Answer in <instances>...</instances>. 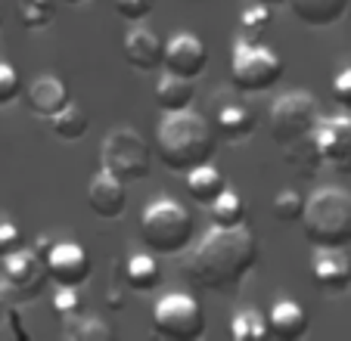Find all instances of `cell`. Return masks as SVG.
<instances>
[{
  "label": "cell",
  "mask_w": 351,
  "mask_h": 341,
  "mask_svg": "<svg viewBox=\"0 0 351 341\" xmlns=\"http://www.w3.org/2000/svg\"><path fill=\"white\" fill-rule=\"evenodd\" d=\"M50 127H53V134L60 140H81L87 134V127H90V121H87V112L78 103H66L50 118Z\"/></svg>",
  "instance_id": "24"
},
{
  "label": "cell",
  "mask_w": 351,
  "mask_h": 341,
  "mask_svg": "<svg viewBox=\"0 0 351 341\" xmlns=\"http://www.w3.org/2000/svg\"><path fill=\"white\" fill-rule=\"evenodd\" d=\"M243 28L245 31H267V28H271V22H274V13H271V7H267V3H258V7H249L243 13Z\"/></svg>",
  "instance_id": "33"
},
{
  "label": "cell",
  "mask_w": 351,
  "mask_h": 341,
  "mask_svg": "<svg viewBox=\"0 0 351 341\" xmlns=\"http://www.w3.org/2000/svg\"><path fill=\"white\" fill-rule=\"evenodd\" d=\"M286 66L283 56L274 53L265 44H249V40H237L230 53V84L243 93H265L277 87L283 78Z\"/></svg>",
  "instance_id": "6"
},
{
  "label": "cell",
  "mask_w": 351,
  "mask_h": 341,
  "mask_svg": "<svg viewBox=\"0 0 351 341\" xmlns=\"http://www.w3.org/2000/svg\"><path fill=\"white\" fill-rule=\"evenodd\" d=\"M140 236L156 255H184L196 236V220L178 199L159 196L140 214Z\"/></svg>",
  "instance_id": "4"
},
{
  "label": "cell",
  "mask_w": 351,
  "mask_h": 341,
  "mask_svg": "<svg viewBox=\"0 0 351 341\" xmlns=\"http://www.w3.org/2000/svg\"><path fill=\"white\" fill-rule=\"evenodd\" d=\"M311 276L324 292L339 295V292H345L351 286V257L342 249H317Z\"/></svg>",
  "instance_id": "15"
},
{
  "label": "cell",
  "mask_w": 351,
  "mask_h": 341,
  "mask_svg": "<svg viewBox=\"0 0 351 341\" xmlns=\"http://www.w3.org/2000/svg\"><path fill=\"white\" fill-rule=\"evenodd\" d=\"M271 211L280 223H295L298 217H302V211H305V199L298 196L295 190H280L277 196H274Z\"/></svg>",
  "instance_id": "29"
},
{
  "label": "cell",
  "mask_w": 351,
  "mask_h": 341,
  "mask_svg": "<svg viewBox=\"0 0 351 341\" xmlns=\"http://www.w3.org/2000/svg\"><path fill=\"white\" fill-rule=\"evenodd\" d=\"M261 3H267V7H274V3H277V7H280V3H286V0H261Z\"/></svg>",
  "instance_id": "39"
},
{
  "label": "cell",
  "mask_w": 351,
  "mask_h": 341,
  "mask_svg": "<svg viewBox=\"0 0 351 341\" xmlns=\"http://www.w3.org/2000/svg\"><path fill=\"white\" fill-rule=\"evenodd\" d=\"M87 205L97 217L115 220L128 208V184H121L119 177H112L109 170L99 168V174H93L90 186H87Z\"/></svg>",
  "instance_id": "13"
},
{
  "label": "cell",
  "mask_w": 351,
  "mask_h": 341,
  "mask_svg": "<svg viewBox=\"0 0 351 341\" xmlns=\"http://www.w3.org/2000/svg\"><path fill=\"white\" fill-rule=\"evenodd\" d=\"M156 158L174 174H186V170L199 168L215 158L218 149V134H215L212 121L202 118L199 112H165V118L156 127Z\"/></svg>",
  "instance_id": "2"
},
{
  "label": "cell",
  "mask_w": 351,
  "mask_h": 341,
  "mask_svg": "<svg viewBox=\"0 0 351 341\" xmlns=\"http://www.w3.org/2000/svg\"><path fill=\"white\" fill-rule=\"evenodd\" d=\"M16 10H19V19L28 31H40L53 22L56 0H16Z\"/></svg>",
  "instance_id": "28"
},
{
  "label": "cell",
  "mask_w": 351,
  "mask_h": 341,
  "mask_svg": "<svg viewBox=\"0 0 351 341\" xmlns=\"http://www.w3.org/2000/svg\"><path fill=\"white\" fill-rule=\"evenodd\" d=\"M215 134L224 140H230V143H239V140L252 137L255 127H258V118H255L252 109H245V105L239 103H227L218 109V115H215Z\"/></svg>",
  "instance_id": "18"
},
{
  "label": "cell",
  "mask_w": 351,
  "mask_h": 341,
  "mask_svg": "<svg viewBox=\"0 0 351 341\" xmlns=\"http://www.w3.org/2000/svg\"><path fill=\"white\" fill-rule=\"evenodd\" d=\"M62 338L66 341H112L115 329L109 326L103 316L78 314V316L62 323Z\"/></svg>",
  "instance_id": "23"
},
{
  "label": "cell",
  "mask_w": 351,
  "mask_h": 341,
  "mask_svg": "<svg viewBox=\"0 0 351 341\" xmlns=\"http://www.w3.org/2000/svg\"><path fill=\"white\" fill-rule=\"evenodd\" d=\"M44 264L47 273H50V282H56V286L81 289L90 279V255H87L84 245L69 242V239L50 245V251L44 255Z\"/></svg>",
  "instance_id": "11"
},
{
  "label": "cell",
  "mask_w": 351,
  "mask_h": 341,
  "mask_svg": "<svg viewBox=\"0 0 351 341\" xmlns=\"http://www.w3.org/2000/svg\"><path fill=\"white\" fill-rule=\"evenodd\" d=\"M332 99H336L345 112H351V66H345L342 72L332 78Z\"/></svg>",
  "instance_id": "35"
},
{
  "label": "cell",
  "mask_w": 351,
  "mask_h": 341,
  "mask_svg": "<svg viewBox=\"0 0 351 341\" xmlns=\"http://www.w3.org/2000/svg\"><path fill=\"white\" fill-rule=\"evenodd\" d=\"M10 286H3V282H0V316H7V310L13 307V304H10Z\"/></svg>",
  "instance_id": "38"
},
{
  "label": "cell",
  "mask_w": 351,
  "mask_h": 341,
  "mask_svg": "<svg viewBox=\"0 0 351 341\" xmlns=\"http://www.w3.org/2000/svg\"><path fill=\"white\" fill-rule=\"evenodd\" d=\"M308 326H311L308 310L298 301H292V298H280V301H274V307L267 310V329H271V335H277L280 341L305 338Z\"/></svg>",
  "instance_id": "16"
},
{
  "label": "cell",
  "mask_w": 351,
  "mask_h": 341,
  "mask_svg": "<svg viewBox=\"0 0 351 341\" xmlns=\"http://www.w3.org/2000/svg\"><path fill=\"white\" fill-rule=\"evenodd\" d=\"M320 158L336 164L339 170H351V115H330L320 118L311 131Z\"/></svg>",
  "instance_id": "12"
},
{
  "label": "cell",
  "mask_w": 351,
  "mask_h": 341,
  "mask_svg": "<svg viewBox=\"0 0 351 341\" xmlns=\"http://www.w3.org/2000/svg\"><path fill=\"white\" fill-rule=\"evenodd\" d=\"M224 177H221V170L212 168V162L199 164V168L186 170V192H190V199L196 205H212L215 199L221 196V190H224Z\"/></svg>",
  "instance_id": "21"
},
{
  "label": "cell",
  "mask_w": 351,
  "mask_h": 341,
  "mask_svg": "<svg viewBox=\"0 0 351 341\" xmlns=\"http://www.w3.org/2000/svg\"><path fill=\"white\" fill-rule=\"evenodd\" d=\"M292 7V13L311 28H326L332 22H339L348 10V0H286Z\"/></svg>",
  "instance_id": "20"
},
{
  "label": "cell",
  "mask_w": 351,
  "mask_h": 341,
  "mask_svg": "<svg viewBox=\"0 0 351 341\" xmlns=\"http://www.w3.org/2000/svg\"><path fill=\"white\" fill-rule=\"evenodd\" d=\"M230 335L233 341H265L271 335L267 329V316L255 307H245V310H237L230 320Z\"/></svg>",
  "instance_id": "25"
},
{
  "label": "cell",
  "mask_w": 351,
  "mask_h": 341,
  "mask_svg": "<svg viewBox=\"0 0 351 341\" xmlns=\"http://www.w3.org/2000/svg\"><path fill=\"white\" fill-rule=\"evenodd\" d=\"M125 282H128V289H134V292H153L162 282L159 261L153 255H146V251L131 255L125 264Z\"/></svg>",
  "instance_id": "22"
},
{
  "label": "cell",
  "mask_w": 351,
  "mask_h": 341,
  "mask_svg": "<svg viewBox=\"0 0 351 341\" xmlns=\"http://www.w3.org/2000/svg\"><path fill=\"white\" fill-rule=\"evenodd\" d=\"M56 289L60 292H53V314L60 316L62 323L84 310V298L78 295V289H72V286H56Z\"/></svg>",
  "instance_id": "30"
},
{
  "label": "cell",
  "mask_w": 351,
  "mask_h": 341,
  "mask_svg": "<svg viewBox=\"0 0 351 341\" xmlns=\"http://www.w3.org/2000/svg\"><path fill=\"white\" fill-rule=\"evenodd\" d=\"M258 264V239L239 227H212L184 255V276L193 289L202 292H237L243 279Z\"/></svg>",
  "instance_id": "1"
},
{
  "label": "cell",
  "mask_w": 351,
  "mask_h": 341,
  "mask_svg": "<svg viewBox=\"0 0 351 341\" xmlns=\"http://www.w3.org/2000/svg\"><path fill=\"white\" fill-rule=\"evenodd\" d=\"M66 3H72V7H78V3H84V0H66Z\"/></svg>",
  "instance_id": "40"
},
{
  "label": "cell",
  "mask_w": 351,
  "mask_h": 341,
  "mask_svg": "<svg viewBox=\"0 0 351 341\" xmlns=\"http://www.w3.org/2000/svg\"><path fill=\"white\" fill-rule=\"evenodd\" d=\"M193 97H196V87H193L190 78H180V75L165 72L159 81H156V105L162 112H184L193 105Z\"/></svg>",
  "instance_id": "19"
},
{
  "label": "cell",
  "mask_w": 351,
  "mask_h": 341,
  "mask_svg": "<svg viewBox=\"0 0 351 341\" xmlns=\"http://www.w3.org/2000/svg\"><path fill=\"white\" fill-rule=\"evenodd\" d=\"M320 121V105L308 90H289L271 105V137L280 146L298 137H308Z\"/></svg>",
  "instance_id": "8"
},
{
  "label": "cell",
  "mask_w": 351,
  "mask_h": 341,
  "mask_svg": "<svg viewBox=\"0 0 351 341\" xmlns=\"http://www.w3.org/2000/svg\"><path fill=\"white\" fill-rule=\"evenodd\" d=\"M99 168L109 170L121 184L146 180L153 170V146L146 143L134 127H115L99 146Z\"/></svg>",
  "instance_id": "5"
},
{
  "label": "cell",
  "mask_w": 351,
  "mask_h": 341,
  "mask_svg": "<svg viewBox=\"0 0 351 341\" xmlns=\"http://www.w3.org/2000/svg\"><path fill=\"white\" fill-rule=\"evenodd\" d=\"M3 279H7L13 298H19V301H34V298L47 289L50 273H47L44 257L25 245V249L3 257Z\"/></svg>",
  "instance_id": "9"
},
{
  "label": "cell",
  "mask_w": 351,
  "mask_h": 341,
  "mask_svg": "<svg viewBox=\"0 0 351 341\" xmlns=\"http://www.w3.org/2000/svg\"><path fill=\"white\" fill-rule=\"evenodd\" d=\"M106 304H109L112 310H121V307H125V295H121V289H109Z\"/></svg>",
  "instance_id": "37"
},
{
  "label": "cell",
  "mask_w": 351,
  "mask_h": 341,
  "mask_svg": "<svg viewBox=\"0 0 351 341\" xmlns=\"http://www.w3.org/2000/svg\"><path fill=\"white\" fill-rule=\"evenodd\" d=\"M153 7H156V0H115V10L131 22L146 19V16L153 13Z\"/></svg>",
  "instance_id": "34"
},
{
  "label": "cell",
  "mask_w": 351,
  "mask_h": 341,
  "mask_svg": "<svg viewBox=\"0 0 351 341\" xmlns=\"http://www.w3.org/2000/svg\"><path fill=\"white\" fill-rule=\"evenodd\" d=\"M22 93V78L10 62H0V105H10Z\"/></svg>",
  "instance_id": "32"
},
{
  "label": "cell",
  "mask_w": 351,
  "mask_h": 341,
  "mask_svg": "<svg viewBox=\"0 0 351 341\" xmlns=\"http://www.w3.org/2000/svg\"><path fill=\"white\" fill-rule=\"evenodd\" d=\"M0 25H3V19H0Z\"/></svg>",
  "instance_id": "41"
},
{
  "label": "cell",
  "mask_w": 351,
  "mask_h": 341,
  "mask_svg": "<svg viewBox=\"0 0 351 341\" xmlns=\"http://www.w3.org/2000/svg\"><path fill=\"white\" fill-rule=\"evenodd\" d=\"M125 60L131 68L137 72H153V68H162V53H165V40L153 31V28L134 25L125 31Z\"/></svg>",
  "instance_id": "14"
},
{
  "label": "cell",
  "mask_w": 351,
  "mask_h": 341,
  "mask_svg": "<svg viewBox=\"0 0 351 341\" xmlns=\"http://www.w3.org/2000/svg\"><path fill=\"white\" fill-rule=\"evenodd\" d=\"M66 103H72L69 99V87L60 78H53V75H40V78H34L28 84V105L40 118H53Z\"/></svg>",
  "instance_id": "17"
},
{
  "label": "cell",
  "mask_w": 351,
  "mask_h": 341,
  "mask_svg": "<svg viewBox=\"0 0 351 341\" xmlns=\"http://www.w3.org/2000/svg\"><path fill=\"white\" fill-rule=\"evenodd\" d=\"M7 320L13 323V329H16V335H19V338H32V335H28V329L22 326V316H19V310H16V307L7 310Z\"/></svg>",
  "instance_id": "36"
},
{
  "label": "cell",
  "mask_w": 351,
  "mask_h": 341,
  "mask_svg": "<svg viewBox=\"0 0 351 341\" xmlns=\"http://www.w3.org/2000/svg\"><path fill=\"white\" fill-rule=\"evenodd\" d=\"M302 230L314 249L351 245V192L342 186H320L305 199Z\"/></svg>",
  "instance_id": "3"
},
{
  "label": "cell",
  "mask_w": 351,
  "mask_h": 341,
  "mask_svg": "<svg viewBox=\"0 0 351 341\" xmlns=\"http://www.w3.org/2000/svg\"><path fill=\"white\" fill-rule=\"evenodd\" d=\"M283 158H286V164H289V168L305 170V174H314V170L324 164V158H320V152H317V146H314L311 134H308V137L292 140V143H283Z\"/></svg>",
  "instance_id": "27"
},
{
  "label": "cell",
  "mask_w": 351,
  "mask_h": 341,
  "mask_svg": "<svg viewBox=\"0 0 351 341\" xmlns=\"http://www.w3.org/2000/svg\"><path fill=\"white\" fill-rule=\"evenodd\" d=\"M25 233H22V227L16 220H10V217H0V257L13 255V251L25 249Z\"/></svg>",
  "instance_id": "31"
},
{
  "label": "cell",
  "mask_w": 351,
  "mask_h": 341,
  "mask_svg": "<svg viewBox=\"0 0 351 341\" xmlns=\"http://www.w3.org/2000/svg\"><path fill=\"white\" fill-rule=\"evenodd\" d=\"M208 208H212L215 227H239V223H245V202L239 199V192L230 190V186H224L221 196L215 199Z\"/></svg>",
  "instance_id": "26"
},
{
  "label": "cell",
  "mask_w": 351,
  "mask_h": 341,
  "mask_svg": "<svg viewBox=\"0 0 351 341\" xmlns=\"http://www.w3.org/2000/svg\"><path fill=\"white\" fill-rule=\"evenodd\" d=\"M153 332L168 341H196L206 335V310L190 292H168L153 307Z\"/></svg>",
  "instance_id": "7"
},
{
  "label": "cell",
  "mask_w": 351,
  "mask_h": 341,
  "mask_svg": "<svg viewBox=\"0 0 351 341\" xmlns=\"http://www.w3.org/2000/svg\"><path fill=\"white\" fill-rule=\"evenodd\" d=\"M162 68L180 78H202L208 68V47L202 44V38L190 31H180L174 38L165 40V53H162Z\"/></svg>",
  "instance_id": "10"
}]
</instances>
